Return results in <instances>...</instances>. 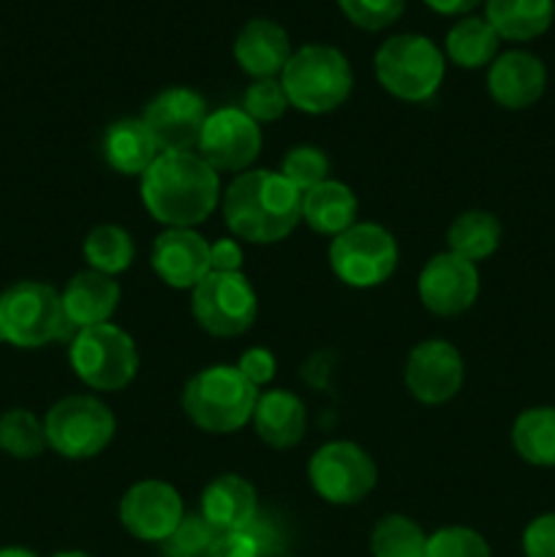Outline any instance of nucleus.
Segmentation results:
<instances>
[{
  "instance_id": "obj_27",
  "label": "nucleus",
  "mask_w": 555,
  "mask_h": 557,
  "mask_svg": "<svg viewBox=\"0 0 555 557\" xmlns=\"http://www.w3.org/2000/svg\"><path fill=\"white\" fill-rule=\"evenodd\" d=\"M501 237H504V226L498 218L488 210H466L452 221L449 232H446V243H449L452 253L462 256L471 264L488 261L490 256L498 250Z\"/></svg>"
},
{
  "instance_id": "obj_23",
  "label": "nucleus",
  "mask_w": 555,
  "mask_h": 557,
  "mask_svg": "<svg viewBox=\"0 0 555 557\" xmlns=\"http://www.w3.org/2000/svg\"><path fill=\"white\" fill-rule=\"evenodd\" d=\"M101 150L109 166L125 177H141L161 156V147L141 117L114 120L103 134Z\"/></svg>"
},
{
  "instance_id": "obj_24",
  "label": "nucleus",
  "mask_w": 555,
  "mask_h": 557,
  "mask_svg": "<svg viewBox=\"0 0 555 557\" xmlns=\"http://www.w3.org/2000/svg\"><path fill=\"white\" fill-rule=\"evenodd\" d=\"M359 201L341 180H324L303 194V221L321 237H337L357 223Z\"/></svg>"
},
{
  "instance_id": "obj_20",
  "label": "nucleus",
  "mask_w": 555,
  "mask_h": 557,
  "mask_svg": "<svg viewBox=\"0 0 555 557\" xmlns=\"http://www.w3.org/2000/svg\"><path fill=\"white\" fill-rule=\"evenodd\" d=\"M120 283L114 277L103 275V272L85 270L76 272L69 283H65L60 302H63L65 321L71 330L79 332L87 326L109 324L120 305Z\"/></svg>"
},
{
  "instance_id": "obj_1",
  "label": "nucleus",
  "mask_w": 555,
  "mask_h": 557,
  "mask_svg": "<svg viewBox=\"0 0 555 557\" xmlns=\"http://www.w3.org/2000/svg\"><path fill=\"white\" fill-rule=\"evenodd\" d=\"M139 180L141 205L166 228L199 226L221 201V177L199 152H161Z\"/></svg>"
},
{
  "instance_id": "obj_5",
  "label": "nucleus",
  "mask_w": 555,
  "mask_h": 557,
  "mask_svg": "<svg viewBox=\"0 0 555 557\" xmlns=\"http://www.w3.org/2000/svg\"><path fill=\"white\" fill-rule=\"evenodd\" d=\"M373 69L375 79L390 96L408 103H424L444 82L446 58L428 36L397 33L381 44Z\"/></svg>"
},
{
  "instance_id": "obj_36",
  "label": "nucleus",
  "mask_w": 555,
  "mask_h": 557,
  "mask_svg": "<svg viewBox=\"0 0 555 557\" xmlns=\"http://www.w3.org/2000/svg\"><path fill=\"white\" fill-rule=\"evenodd\" d=\"M341 11L351 25L362 30H386L406 11V0H337Z\"/></svg>"
},
{
  "instance_id": "obj_28",
  "label": "nucleus",
  "mask_w": 555,
  "mask_h": 557,
  "mask_svg": "<svg viewBox=\"0 0 555 557\" xmlns=\"http://www.w3.org/2000/svg\"><path fill=\"white\" fill-rule=\"evenodd\" d=\"M511 446L528 466L555 468V408L536 406L511 424Z\"/></svg>"
},
{
  "instance_id": "obj_13",
  "label": "nucleus",
  "mask_w": 555,
  "mask_h": 557,
  "mask_svg": "<svg viewBox=\"0 0 555 557\" xmlns=\"http://www.w3.org/2000/svg\"><path fill=\"white\" fill-rule=\"evenodd\" d=\"M207 117H210V109L205 98L183 85L158 92L147 101L145 114H141L161 152L196 150Z\"/></svg>"
},
{
  "instance_id": "obj_41",
  "label": "nucleus",
  "mask_w": 555,
  "mask_h": 557,
  "mask_svg": "<svg viewBox=\"0 0 555 557\" xmlns=\"http://www.w3.org/2000/svg\"><path fill=\"white\" fill-rule=\"evenodd\" d=\"M245 531L254 536V542H256V547H259L261 557L278 555V549H281V533H278V528L272 525L270 520H264V517L259 515L254 522H250L248 528H245Z\"/></svg>"
},
{
  "instance_id": "obj_43",
  "label": "nucleus",
  "mask_w": 555,
  "mask_h": 557,
  "mask_svg": "<svg viewBox=\"0 0 555 557\" xmlns=\"http://www.w3.org/2000/svg\"><path fill=\"white\" fill-rule=\"evenodd\" d=\"M0 557H38L27 547H0Z\"/></svg>"
},
{
  "instance_id": "obj_35",
  "label": "nucleus",
  "mask_w": 555,
  "mask_h": 557,
  "mask_svg": "<svg viewBox=\"0 0 555 557\" xmlns=\"http://www.w3.org/2000/svg\"><path fill=\"white\" fill-rule=\"evenodd\" d=\"M292 109L281 79H254L243 96V112L256 123H275Z\"/></svg>"
},
{
  "instance_id": "obj_34",
  "label": "nucleus",
  "mask_w": 555,
  "mask_h": 557,
  "mask_svg": "<svg viewBox=\"0 0 555 557\" xmlns=\"http://www.w3.org/2000/svg\"><path fill=\"white\" fill-rule=\"evenodd\" d=\"M424 557H493L488 539L466 525H449L428 536Z\"/></svg>"
},
{
  "instance_id": "obj_8",
  "label": "nucleus",
  "mask_w": 555,
  "mask_h": 557,
  "mask_svg": "<svg viewBox=\"0 0 555 557\" xmlns=\"http://www.w3.org/2000/svg\"><path fill=\"white\" fill-rule=\"evenodd\" d=\"M112 408L92 395H71L54 403L44 417L49 449L65 460H92L114 438Z\"/></svg>"
},
{
  "instance_id": "obj_16",
  "label": "nucleus",
  "mask_w": 555,
  "mask_h": 557,
  "mask_svg": "<svg viewBox=\"0 0 555 557\" xmlns=\"http://www.w3.org/2000/svg\"><path fill=\"white\" fill-rule=\"evenodd\" d=\"M419 302L441 319H452L473 308L479 297V270L462 256L444 250L422 267L417 281Z\"/></svg>"
},
{
  "instance_id": "obj_9",
  "label": "nucleus",
  "mask_w": 555,
  "mask_h": 557,
  "mask_svg": "<svg viewBox=\"0 0 555 557\" xmlns=\"http://www.w3.org/2000/svg\"><path fill=\"white\" fill-rule=\"evenodd\" d=\"M330 267L341 283L351 288H375L397 270L395 237L381 223H354L330 243Z\"/></svg>"
},
{
  "instance_id": "obj_39",
  "label": "nucleus",
  "mask_w": 555,
  "mask_h": 557,
  "mask_svg": "<svg viewBox=\"0 0 555 557\" xmlns=\"http://www.w3.org/2000/svg\"><path fill=\"white\" fill-rule=\"evenodd\" d=\"M210 557H261V553L256 547L254 536L243 528V531L218 533Z\"/></svg>"
},
{
  "instance_id": "obj_18",
  "label": "nucleus",
  "mask_w": 555,
  "mask_h": 557,
  "mask_svg": "<svg viewBox=\"0 0 555 557\" xmlns=\"http://www.w3.org/2000/svg\"><path fill=\"white\" fill-rule=\"evenodd\" d=\"M547 90V69L542 58L528 49H509L501 52L488 65V92L498 107L509 112L533 107Z\"/></svg>"
},
{
  "instance_id": "obj_38",
  "label": "nucleus",
  "mask_w": 555,
  "mask_h": 557,
  "mask_svg": "<svg viewBox=\"0 0 555 557\" xmlns=\"http://www.w3.org/2000/svg\"><path fill=\"white\" fill-rule=\"evenodd\" d=\"M234 368H237L239 373H243L245 379L256 386V389H259V386L272 384V379H275V373H278V359L270 348L254 346V348H248L243 357H239V362L234 364Z\"/></svg>"
},
{
  "instance_id": "obj_25",
  "label": "nucleus",
  "mask_w": 555,
  "mask_h": 557,
  "mask_svg": "<svg viewBox=\"0 0 555 557\" xmlns=\"http://www.w3.org/2000/svg\"><path fill=\"white\" fill-rule=\"evenodd\" d=\"M484 20L506 41H533L553 27L555 0H484Z\"/></svg>"
},
{
  "instance_id": "obj_4",
  "label": "nucleus",
  "mask_w": 555,
  "mask_h": 557,
  "mask_svg": "<svg viewBox=\"0 0 555 557\" xmlns=\"http://www.w3.org/2000/svg\"><path fill=\"white\" fill-rule=\"evenodd\" d=\"M278 79L294 109L305 114H330L351 96L354 71L337 47L305 44L294 49Z\"/></svg>"
},
{
  "instance_id": "obj_10",
  "label": "nucleus",
  "mask_w": 555,
  "mask_h": 557,
  "mask_svg": "<svg viewBox=\"0 0 555 557\" xmlns=\"http://www.w3.org/2000/svg\"><path fill=\"white\" fill-rule=\"evenodd\" d=\"M190 310L207 335L239 337L259 315V297L243 272H210L190 292Z\"/></svg>"
},
{
  "instance_id": "obj_22",
  "label": "nucleus",
  "mask_w": 555,
  "mask_h": 557,
  "mask_svg": "<svg viewBox=\"0 0 555 557\" xmlns=\"http://www.w3.org/2000/svg\"><path fill=\"white\" fill-rule=\"evenodd\" d=\"M250 424H254L256 435L267 446H272V449H292V446H297L305 438L308 413H305V403L294 392L267 389L259 392Z\"/></svg>"
},
{
  "instance_id": "obj_15",
  "label": "nucleus",
  "mask_w": 555,
  "mask_h": 557,
  "mask_svg": "<svg viewBox=\"0 0 555 557\" xmlns=\"http://www.w3.org/2000/svg\"><path fill=\"white\" fill-rule=\"evenodd\" d=\"M466 364L449 341L430 337L411 348L403 370L406 389L424 406H444L462 389Z\"/></svg>"
},
{
  "instance_id": "obj_7",
  "label": "nucleus",
  "mask_w": 555,
  "mask_h": 557,
  "mask_svg": "<svg viewBox=\"0 0 555 557\" xmlns=\"http://www.w3.org/2000/svg\"><path fill=\"white\" fill-rule=\"evenodd\" d=\"M69 362L76 379L96 392H120L136 379L139 351L123 326L98 324L71 337Z\"/></svg>"
},
{
  "instance_id": "obj_6",
  "label": "nucleus",
  "mask_w": 555,
  "mask_h": 557,
  "mask_svg": "<svg viewBox=\"0 0 555 557\" xmlns=\"http://www.w3.org/2000/svg\"><path fill=\"white\" fill-rule=\"evenodd\" d=\"M71 330L60 294L49 283L20 281L0 294V341L14 348H41ZM76 335V332H74Z\"/></svg>"
},
{
  "instance_id": "obj_33",
  "label": "nucleus",
  "mask_w": 555,
  "mask_h": 557,
  "mask_svg": "<svg viewBox=\"0 0 555 557\" xmlns=\"http://www.w3.org/2000/svg\"><path fill=\"white\" fill-rule=\"evenodd\" d=\"M218 531L201 515H185L172 536L161 542L163 557H210Z\"/></svg>"
},
{
  "instance_id": "obj_17",
  "label": "nucleus",
  "mask_w": 555,
  "mask_h": 557,
  "mask_svg": "<svg viewBox=\"0 0 555 557\" xmlns=\"http://www.w3.org/2000/svg\"><path fill=\"white\" fill-rule=\"evenodd\" d=\"M152 272L177 292H194L212 272L210 243L196 228H166L150 250Z\"/></svg>"
},
{
  "instance_id": "obj_19",
  "label": "nucleus",
  "mask_w": 555,
  "mask_h": 557,
  "mask_svg": "<svg viewBox=\"0 0 555 557\" xmlns=\"http://www.w3.org/2000/svg\"><path fill=\"white\" fill-rule=\"evenodd\" d=\"M292 52L286 27L264 16L245 22L234 38V60L250 79H278Z\"/></svg>"
},
{
  "instance_id": "obj_42",
  "label": "nucleus",
  "mask_w": 555,
  "mask_h": 557,
  "mask_svg": "<svg viewBox=\"0 0 555 557\" xmlns=\"http://www.w3.org/2000/svg\"><path fill=\"white\" fill-rule=\"evenodd\" d=\"M428 9H433L435 14H444V16H468L479 3L484 0H422Z\"/></svg>"
},
{
  "instance_id": "obj_31",
  "label": "nucleus",
  "mask_w": 555,
  "mask_h": 557,
  "mask_svg": "<svg viewBox=\"0 0 555 557\" xmlns=\"http://www.w3.org/2000/svg\"><path fill=\"white\" fill-rule=\"evenodd\" d=\"M428 533L406 515H386L370 533L373 557H424Z\"/></svg>"
},
{
  "instance_id": "obj_37",
  "label": "nucleus",
  "mask_w": 555,
  "mask_h": 557,
  "mask_svg": "<svg viewBox=\"0 0 555 557\" xmlns=\"http://www.w3.org/2000/svg\"><path fill=\"white\" fill-rule=\"evenodd\" d=\"M522 555L555 557V511L533 517L522 531Z\"/></svg>"
},
{
  "instance_id": "obj_14",
  "label": "nucleus",
  "mask_w": 555,
  "mask_h": 557,
  "mask_svg": "<svg viewBox=\"0 0 555 557\" xmlns=\"http://www.w3.org/2000/svg\"><path fill=\"white\" fill-rule=\"evenodd\" d=\"M185 504L177 487L161 479H145L125 490L120 498V522L139 542L161 544L183 522Z\"/></svg>"
},
{
  "instance_id": "obj_32",
  "label": "nucleus",
  "mask_w": 555,
  "mask_h": 557,
  "mask_svg": "<svg viewBox=\"0 0 555 557\" xmlns=\"http://www.w3.org/2000/svg\"><path fill=\"white\" fill-rule=\"evenodd\" d=\"M281 174L299 190L316 188L319 183L330 180V158L321 147L313 145H297L283 156L281 163Z\"/></svg>"
},
{
  "instance_id": "obj_26",
  "label": "nucleus",
  "mask_w": 555,
  "mask_h": 557,
  "mask_svg": "<svg viewBox=\"0 0 555 557\" xmlns=\"http://www.w3.org/2000/svg\"><path fill=\"white\" fill-rule=\"evenodd\" d=\"M501 38L484 16H462L449 27L444 41V58L460 69H484L498 58Z\"/></svg>"
},
{
  "instance_id": "obj_21",
  "label": "nucleus",
  "mask_w": 555,
  "mask_h": 557,
  "mask_svg": "<svg viewBox=\"0 0 555 557\" xmlns=\"http://www.w3.org/2000/svg\"><path fill=\"white\" fill-rule=\"evenodd\" d=\"M201 517L215 528L218 533L243 531L259 517V495L245 476L223 473L212 479L201 493Z\"/></svg>"
},
{
  "instance_id": "obj_44",
  "label": "nucleus",
  "mask_w": 555,
  "mask_h": 557,
  "mask_svg": "<svg viewBox=\"0 0 555 557\" xmlns=\"http://www.w3.org/2000/svg\"><path fill=\"white\" fill-rule=\"evenodd\" d=\"M52 557H92V555L79 553V549H65V553H58V555H52Z\"/></svg>"
},
{
  "instance_id": "obj_2",
  "label": "nucleus",
  "mask_w": 555,
  "mask_h": 557,
  "mask_svg": "<svg viewBox=\"0 0 555 557\" xmlns=\"http://www.w3.org/2000/svg\"><path fill=\"white\" fill-rule=\"evenodd\" d=\"M223 221L237 239L272 245L303 221V194L272 169H248L221 194Z\"/></svg>"
},
{
  "instance_id": "obj_11",
  "label": "nucleus",
  "mask_w": 555,
  "mask_h": 557,
  "mask_svg": "<svg viewBox=\"0 0 555 557\" xmlns=\"http://www.w3.org/2000/svg\"><path fill=\"white\" fill-rule=\"evenodd\" d=\"M310 487L332 506H354L373 493L379 468L373 457L354 441H330L308 462Z\"/></svg>"
},
{
  "instance_id": "obj_3",
  "label": "nucleus",
  "mask_w": 555,
  "mask_h": 557,
  "mask_svg": "<svg viewBox=\"0 0 555 557\" xmlns=\"http://www.w3.org/2000/svg\"><path fill=\"white\" fill-rule=\"evenodd\" d=\"M259 389L234 364L199 370L183 389V411L199 430L229 435L254 419Z\"/></svg>"
},
{
  "instance_id": "obj_30",
  "label": "nucleus",
  "mask_w": 555,
  "mask_h": 557,
  "mask_svg": "<svg viewBox=\"0 0 555 557\" xmlns=\"http://www.w3.org/2000/svg\"><path fill=\"white\" fill-rule=\"evenodd\" d=\"M49 449L44 419L27 408H11L0 417V451L14 460H36Z\"/></svg>"
},
{
  "instance_id": "obj_29",
  "label": "nucleus",
  "mask_w": 555,
  "mask_h": 557,
  "mask_svg": "<svg viewBox=\"0 0 555 557\" xmlns=\"http://www.w3.org/2000/svg\"><path fill=\"white\" fill-rule=\"evenodd\" d=\"M82 253L90 270L103 272L109 277H118L120 272L128 270L136 259V245L123 226L114 223H101L85 237Z\"/></svg>"
},
{
  "instance_id": "obj_12",
  "label": "nucleus",
  "mask_w": 555,
  "mask_h": 557,
  "mask_svg": "<svg viewBox=\"0 0 555 557\" xmlns=\"http://www.w3.org/2000/svg\"><path fill=\"white\" fill-rule=\"evenodd\" d=\"M201 161L221 172H248L261 152V128L243 107H221L210 112L199 136Z\"/></svg>"
},
{
  "instance_id": "obj_40",
  "label": "nucleus",
  "mask_w": 555,
  "mask_h": 557,
  "mask_svg": "<svg viewBox=\"0 0 555 557\" xmlns=\"http://www.w3.org/2000/svg\"><path fill=\"white\" fill-rule=\"evenodd\" d=\"M212 272H243V248L237 239L221 237L210 243Z\"/></svg>"
}]
</instances>
